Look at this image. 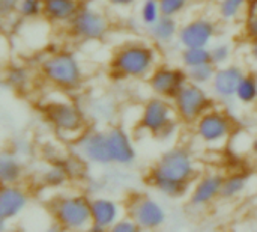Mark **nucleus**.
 <instances>
[{
  "mask_svg": "<svg viewBox=\"0 0 257 232\" xmlns=\"http://www.w3.org/2000/svg\"><path fill=\"white\" fill-rule=\"evenodd\" d=\"M245 75V69L241 65L236 63H227L217 68L215 77L211 83L212 95L217 100L229 101L236 98L238 86Z\"/></svg>",
  "mask_w": 257,
  "mask_h": 232,
  "instance_id": "nucleus-14",
  "label": "nucleus"
},
{
  "mask_svg": "<svg viewBox=\"0 0 257 232\" xmlns=\"http://www.w3.org/2000/svg\"><path fill=\"white\" fill-rule=\"evenodd\" d=\"M47 122L63 137L77 139L86 131V119L80 107L72 101H51L44 107Z\"/></svg>",
  "mask_w": 257,
  "mask_h": 232,
  "instance_id": "nucleus-6",
  "label": "nucleus"
},
{
  "mask_svg": "<svg viewBox=\"0 0 257 232\" xmlns=\"http://www.w3.org/2000/svg\"><path fill=\"white\" fill-rule=\"evenodd\" d=\"M248 53H250V57H251L254 62H257V39H254V41H250Z\"/></svg>",
  "mask_w": 257,
  "mask_h": 232,
  "instance_id": "nucleus-37",
  "label": "nucleus"
},
{
  "mask_svg": "<svg viewBox=\"0 0 257 232\" xmlns=\"http://www.w3.org/2000/svg\"><path fill=\"white\" fill-rule=\"evenodd\" d=\"M209 48H211V60L217 66H223V65L230 63L233 53H235L233 45L230 42H226V41L215 42Z\"/></svg>",
  "mask_w": 257,
  "mask_h": 232,
  "instance_id": "nucleus-30",
  "label": "nucleus"
},
{
  "mask_svg": "<svg viewBox=\"0 0 257 232\" xmlns=\"http://www.w3.org/2000/svg\"><path fill=\"white\" fill-rule=\"evenodd\" d=\"M128 216L139 225L140 231H155L166 225L167 213L161 202L157 199L137 195L128 204Z\"/></svg>",
  "mask_w": 257,
  "mask_h": 232,
  "instance_id": "nucleus-10",
  "label": "nucleus"
},
{
  "mask_svg": "<svg viewBox=\"0 0 257 232\" xmlns=\"http://www.w3.org/2000/svg\"><path fill=\"white\" fill-rule=\"evenodd\" d=\"M75 146H77L80 157L84 162H89L98 166L113 165L105 131H98V130L87 131L86 130L80 137L75 139Z\"/></svg>",
  "mask_w": 257,
  "mask_h": 232,
  "instance_id": "nucleus-12",
  "label": "nucleus"
},
{
  "mask_svg": "<svg viewBox=\"0 0 257 232\" xmlns=\"http://www.w3.org/2000/svg\"><path fill=\"white\" fill-rule=\"evenodd\" d=\"M29 207V193L18 184H2L0 220L12 222Z\"/></svg>",
  "mask_w": 257,
  "mask_h": 232,
  "instance_id": "nucleus-17",
  "label": "nucleus"
},
{
  "mask_svg": "<svg viewBox=\"0 0 257 232\" xmlns=\"http://www.w3.org/2000/svg\"><path fill=\"white\" fill-rule=\"evenodd\" d=\"M250 186V175L247 172H233L224 177L221 199L233 201L241 198Z\"/></svg>",
  "mask_w": 257,
  "mask_h": 232,
  "instance_id": "nucleus-22",
  "label": "nucleus"
},
{
  "mask_svg": "<svg viewBox=\"0 0 257 232\" xmlns=\"http://www.w3.org/2000/svg\"><path fill=\"white\" fill-rule=\"evenodd\" d=\"M241 104L245 106H256L257 103V75L254 72H245V75L242 77L239 86H238V92H236V98Z\"/></svg>",
  "mask_w": 257,
  "mask_h": 232,
  "instance_id": "nucleus-25",
  "label": "nucleus"
},
{
  "mask_svg": "<svg viewBox=\"0 0 257 232\" xmlns=\"http://www.w3.org/2000/svg\"><path fill=\"white\" fill-rule=\"evenodd\" d=\"M178 121L172 100L155 95L143 104L137 127L155 139L167 140L176 133Z\"/></svg>",
  "mask_w": 257,
  "mask_h": 232,
  "instance_id": "nucleus-4",
  "label": "nucleus"
},
{
  "mask_svg": "<svg viewBox=\"0 0 257 232\" xmlns=\"http://www.w3.org/2000/svg\"><path fill=\"white\" fill-rule=\"evenodd\" d=\"M148 184L169 199H181L190 195L193 181L197 180L196 160L185 146H173L164 151L149 169Z\"/></svg>",
  "mask_w": 257,
  "mask_h": 232,
  "instance_id": "nucleus-1",
  "label": "nucleus"
},
{
  "mask_svg": "<svg viewBox=\"0 0 257 232\" xmlns=\"http://www.w3.org/2000/svg\"><path fill=\"white\" fill-rule=\"evenodd\" d=\"M51 216L63 231H84L92 228L90 199L84 195H62L51 202Z\"/></svg>",
  "mask_w": 257,
  "mask_h": 232,
  "instance_id": "nucleus-5",
  "label": "nucleus"
},
{
  "mask_svg": "<svg viewBox=\"0 0 257 232\" xmlns=\"http://www.w3.org/2000/svg\"><path fill=\"white\" fill-rule=\"evenodd\" d=\"M111 6L114 8H119V9H123V8H130L133 5H136L139 0H107Z\"/></svg>",
  "mask_w": 257,
  "mask_h": 232,
  "instance_id": "nucleus-36",
  "label": "nucleus"
},
{
  "mask_svg": "<svg viewBox=\"0 0 257 232\" xmlns=\"http://www.w3.org/2000/svg\"><path fill=\"white\" fill-rule=\"evenodd\" d=\"M42 79L60 91H75L83 83V68L72 51L59 50L45 56L39 65Z\"/></svg>",
  "mask_w": 257,
  "mask_h": 232,
  "instance_id": "nucleus-3",
  "label": "nucleus"
},
{
  "mask_svg": "<svg viewBox=\"0 0 257 232\" xmlns=\"http://www.w3.org/2000/svg\"><path fill=\"white\" fill-rule=\"evenodd\" d=\"M69 177L71 175H69L65 163H53L44 171L42 183H44V186H47L50 189H59L66 184Z\"/></svg>",
  "mask_w": 257,
  "mask_h": 232,
  "instance_id": "nucleus-26",
  "label": "nucleus"
},
{
  "mask_svg": "<svg viewBox=\"0 0 257 232\" xmlns=\"http://www.w3.org/2000/svg\"><path fill=\"white\" fill-rule=\"evenodd\" d=\"M111 232H137L140 231L139 225L128 216V217H120L116 225L110 229Z\"/></svg>",
  "mask_w": 257,
  "mask_h": 232,
  "instance_id": "nucleus-34",
  "label": "nucleus"
},
{
  "mask_svg": "<svg viewBox=\"0 0 257 232\" xmlns=\"http://www.w3.org/2000/svg\"><path fill=\"white\" fill-rule=\"evenodd\" d=\"M256 109H257V103H256Z\"/></svg>",
  "mask_w": 257,
  "mask_h": 232,
  "instance_id": "nucleus-40",
  "label": "nucleus"
},
{
  "mask_svg": "<svg viewBox=\"0 0 257 232\" xmlns=\"http://www.w3.org/2000/svg\"><path fill=\"white\" fill-rule=\"evenodd\" d=\"M188 72L184 66L160 65L148 77V85L151 91L163 98L173 100L181 89L188 85Z\"/></svg>",
  "mask_w": 257,
  "mask_h": 232,
  "instance_id": "nucleus-11",
  "label": "nucleus"
},
{
  "mask_svg": "<svg viewBox=\"0 0 257 232\" xmlns=\"http://www.w3.org/2000/svg\"><path fill=\"white\" fill-rule=\"evenodd\" d=\"M20 0H0V14L3 18L17 14V8H18Z\"/></svg>",
  "mask_w": 257,
  "mask_h": 232,
  "instance_id": "nucleus-35",
  "label": "nucleus"
},
{
  "mask_svg": "<svg viewBox=\"0 0 257 232\" xmlns=\"http://www.w3.org/2000/svg\"><path fill=\"white\" fill-rule=\"evenodd\" d=\"M215 36H217V24L209 18L197 17L181 26L178 35V44L182 48L211 47Z\"/></svg>",
  "mask_w": 257,
  "mask_h": 232,
  "instance_id": "nucleus-13",
  "label": "nucleus"
},
{
  "mask_svg": "<svg viewBox=\"0 0 257 232\" xmlns=\"http://www.w3.org/2000/svg\"><path fill=\"white\" fill-rule=\"evenodd\" d=\"M235 131V122L229 113L220 109H209L194 124L196 137L209 148H223Z\"/></svg>",
  "mask_w": 257,
  "mask_h": 232,
  "instance_id": "nucleus-7",
  "label": "nucleus"
},
{
  "mask_svg": "<svg viewBox=\"0 0 257 232\" xmlns=\"http://www.w3.org/2000/svg\"><path fill=\"white\" fill-rule=\"evenodd\" d=\"M250 2H257V0H250Z\"/></svg>",
  "mask_w": 257,
  "mask_h": 232,
  "instance_id": "nucleus-39",
  "label": "nucleus"
},
{
  "mask_svg": "<svg viewBox=\"0 0 257 232\" xmlns=\"http://www.w3.org/2000/svg\"><path fill=\"white\" fill-rule=\"evenodd\" d=\"M17 14L24 20H36L44 17V0H20Z\"/></svg>",
  "mask_w": 257,
  "mask_h": 232,
  "instance_id": "nucleus-31",
  "label": "nucleus"
},
{
  "mask_svg": "<svg viewBox=\"0 0 257 232\" xmlns=\"http://www.w3.org/2000/svg\"><path fill=\"white\" fill-rule=\"evenodd\" d=\"M223 181H224V175L218 172L205 174L200 178H197L188 195L191 207L206 208L211 204H214L218 198H221Z\"/></svg>",
  "mask_w": 257,
  "mask_h": 232,
  "instance_id": "nucleus-15",
  "label": "nucleus"
},
{
  "mask_svg": "<svg viewBox=\"0 0 257 232\" xmlns=\"http://www.w3.org/2000/svg\"><path fill=\"white\" fill-rule=\"evenodd\" d=\"M244 35L250 39H257V2H250V9L244 21Z\"/></svg>",
  "mask_w": 257,
  "mask_h": 232,
  "instance_id": "nucleus-32",
  "label": "nucleus"
},
{
  "mask_svg": "<svg viewBox=\"0 0 257 232\" xmlns=\"http://www.w3.org/2000/svg\"><path fill=\"white\" fill-rule=\"evenodd\" d=\"M250 151H251V154L257 159V136L251 140V143H250Z\"/></svg>",
  "mask_w": 257,
  "mask_h": 232,
  "instance_id": "nucleus-38",
  "label": "nucleus"
},
{
  "mask_svg": "<svg viewBox=\"0 0 257 232\" xmlns=\"http://www.w3.org/2000/svg\"><path fill=\"white\" fill-rule=\"evenodd\" d=\"M66 26L74 39L90 42L101 41L107 36L110 30V20L102 11L90 5H81L78 12Z\"/></svg>",
  "mask_w": 257,
  "mask_h": 232,
  "instance_id": "nucleus-8",
  "label": "nucleus"
},
{
  "mask_svg": "<svg viewBox=\"0 0 257 232\" xmlns=\"http://www.w3.org/2000/svg\"><path fill=\"white\" fill-rule=\"evenodd\" d=\"M92 228L90 231H110L122 217L120 205L110 198L90 199Z\"/></svg>",
  "mask_w": 257,
  "mask_h": 232,
  "instance_id": "nucleus-18",
  "label": "nucleus"
},
{
  "mask_svg": "<svg viewBox=\"0 0 257 232\" xmlns=\"http://www.w3.org/2000/svg\"><path fill=\"white\" fill-rule=\"evenodd\" d=\"M80 6L78 0H44V18L53 24H68Z\"/></svg>",
  "mask_w": 257,
  "mask_h": 232,
  "instance_id": "nucleus-20",
  "label": "nucleus"
},
{
  "mask_svg": "<svg viewBox=\"0 0 257 232\" xmlns=\"http://www.w3.org/2000/svg\"><path fill=\"white\" fill-rule=\"evenodd\" d=\"M158 66V54L154 47L145 42H128L119 47L110 62L111 72L117 79H148Z\"/></svg>",
  "mask_w": 257,
  "mask_h": 232,
  "instance_id": "nucleus-2",
  "label": "nucleus"
},
{
  "mask_svg": "<svg viewBox=\"0 0 257 232\" xmlns=\"http://www.w3.org/2000/svg\"><path fill=\"white\" fill-rule=\"evenodd\" d=\"M190 3L191 0H160L163 15H170V17L181 15L188 8Z\"/></svg>",
  "mask_w": 257,
  "mask_h": 232,
  "instance_id": "nucleus-33",
  "label": "nucleus"
},
{
  "mask_svg": "<svg viewBox=\"0 0 257 232\" xmlns=\"http://www.w3.org/2000/svg\"><path fill=\"white\" fill-rule=\"evenodd\" d=\"M24 169L18 156L12 151H3L0 156V181L2 184H18Z\"/></svg>",
  "mask_w": 257,
  "mask_h": 232,
  "instance_id": "nucleus-21",
  "label": "nucleus"
},
{
  "mask_svg": "<svg viewBox=\"0 0 257 232\" xmlns=\"http://www.w3.org/2000/svg\"><path fill=\"white\" fill-rule=\"evenodd\" d=\"M163 15L160 0H142L139 6V18L145 27L155 23Z\"/></svg>",
  "mask_w": 257,
  "mask_h": 232,
  "instance_id": "nucleus-29",
  "label": "nucleus"
},
{
  "mask_svg": "<svg viewBox=\"0 0 257 232\" xmlns=\"http://www.w3.org/2000/svg\"><path fill=\"white\" fill-rule=\"evenodd\" d=\"M248 5L250 0H218V17L226 23L235 21L245 12Z\"/></svg>",
  "mask_w": 257,
  "mask_h": 232,
  "instance_id": "nucleus-27",
  "label": "nucleus"
},
{
  "mask_svg": "<svg viewBox=\"0 0 257 232\" xmlns=\"http://www.w3.org/2000/svg\"><path fill=\"white\" fill-rule=\"evenodd\" d=\"M181 65L185 69L212 62L211 60V48L209 47H190V48H182L179 54Z\"/></svg>",
  "mask_w": 257,
  "mask_h": 232,
  "instance_id": "nucleus-24",
  "label": "nucleus"
},
{
  "mask_svg": "<svg viewBox=\"0 0 257 232\" xmlns=\"http://www.w3.org/2000/svg\"><path fill=\"white\" fill-rule=\"evenodd\" d=\"M217 68L218 66L214 65L212 62L190 68V69H187L188 80H190V83H194V85H199V86H205V88L211 86V83H212V80L215 77Z\"/></svg>",
  "mask_w": 257,
  "mask_h": 232,
  "instance_id": "nucleus-28",
  "label": "nucleus"
},
{
  "mask_svg": "<svg viewBox=\"0 0 257 232\" xmlns=\"http://www.w3.org/2000/svg\"><path fill=\"white\" fill-rule=\"evenodd\" d=\"M179 29L181 26L176 17H170V15H161L155 23L146 27L149 38L157 45H170L175 41H178Z\"/></svg>",
  "mask_w": 257,
  "mask_h": 232,
  "instance_id": "nucleus-19",
  "label": "nucleus"
},
{
  "mask_svg": "<svg viewBox=\"0 0 257 232\" xmlns=\"http://www.w3.org/2000/svg\"><path fill=\"white\" fill-rule=\"evenodd\" d=\"M32 72L23 65H9L5 71V85L14 91H24L30 86Z\"/></svg>",
  "mask_w": 257,
  "mask_h": 232,
  "instance_id": "nucleus-23",
  "label": "nucleus"
},
{
  "mask_svg": "<svg viewBox=\"0 0 257 232\" xmlns=\"http://www.w3.org/2000/svg\"><path fill=\"white\" fill-rule=\"evenodd\" d=\"M105 134L113 165L131 166L137 159L136 146L131 136L122 127H111L105 131Z\"/></svg>",
  "mask_w": 257,
  "mask_h": 232,
  "instance_id": "nucleus-16",
  "label": "nucleus"
},
{
  "mask_svg": "<svg viewBox=\"0 0 257 232\" xmlns=\"http://www.w3.org/2000/svg\"><path fill=\"white\" fill-rule=\"evenodd\" d=\"M172 103L176 118L184 124H196L202 115L214 107V98L206 88L190 82L172 100Z\"/></svg>",
  "mask_w": 257,
  "mask_h": 232,
  "instance_id": "nucleus-9",
  "label": "nucleus"
}]
</instances>
